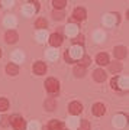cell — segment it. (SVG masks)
Segmentation results:
<instances>
[{"instance_id": "cell-1", "label": "cell", "mask_w": 129, "mask_h": 130, "mask_svg": "<svg viewBox=\"0 0 129 130\" xmlns=\"http://www.w3.org/2000/svg\"><path fill=\"white\" fill-rule=\"evenodd\" d=\"M67 52H68L70 58L73 61H79L80 58L84 55V51H83V46H81V45H74V46L70 48V51H67Z\"/></svg>"}, {"instance_id": "cell-2", "label": "cell", "mask_w": 129, "mask_h": 130, "mask_svg": "<svg viewBox=\"0 0 129 130\" xmlns=\"http://www.w3.org/2000/svg\"><path fill=\"white\" fill-rule=\"evenodd\" d=\"M38 9H39V6H38L36 2L28 3V5H25L22 7V13L25 14V16H32V14H35L38 12Z\"/></svg>"}, {"instance_id": "cell-3", "label": "cell", "mask_w": 129, "mask_h": 130, "mask_svg": "<svg viewBox=\"0 0 129 130\" xmlns=\"http://www.w3.org/2000/svg\"><path fill=\"white\" fill-rule=\"evenodd\" d=\"M118 20H119V18H118V14L116 13H107V14L103 16V25L107 26V28L115 26V25L118 23Z\"/></svg>"}, {"instance_id": "cell-4", "label": "cell", "mask_w": 129, "mask_h": 130, "mask_svg": "<svg viewBox=\"0 0 129 130\" xmlns=\"http://www.w3.org/2000/svg\"><path fill=\"white\" fill-rule=\"evenodd\" d=\"M45 88L49 91V93H57L58 88H60V84L55 78H48L45 81Z\"/></svg>"}, {"instance_id": "cell-5", "label": "cell", "mask_w": 129, "mask_h": 130, "mask_svg": "<svg viewBox=\"0 0 129 130\" xmlns=\"http://www.w3.org/2000/svg\"><path fill=\"white\" fill-rule=\"evenodd\" d=\"M9 120H10V123H12V126L15 127V130H23V129H25V121H23L22 117L12 116Z\"/></svg>"}, {"instance_id": "cell-6", "label": "cell", "mask_w": 129, "mask_h": 130, "mask_svg": "<svg viewBox=\"0 0 129 130\" xmlns=\"http://www.w3.org/2000/svg\"><path fill=\"white\" fill-rule=\"evenodd\" d=\"M126 123H128V120H126V116H123V114H118V116L113 117V126L118 127V129L125 127Z\"/></svg>"}, {"instance_id": "cell-7", "label": "cell", "mask_w": 129, "mask_h": 130, "mask_svg": "<svg viewBox=\"0 0 129 130\" xmlns=\"http://www.w3.org/2000/svg\"><path fill=\"white\" fill-rule=\"evenodd\" d=\"M10 58H12V61H13V62L19 64V62H23V61H25V54L22 52V49H16V51L12 52Z\"/></svg>"}, {"instance_id": "cell-8", "label": "cell", "mask_w": 129, "mask_h": 130, "mask_svg": "<svg viewBox=\"0 0 129 130\" xmlns=\"http://www.w3.org/2000/svg\"><path fill=\"white\" fill-rule=\"evenodd\" d=\"M49 43L52 45L54 48H57V46H60L61 43H62V36H61L60 33H52L49 38Z\"/></svg>"}, {"instance_id": "cell-9", "label": "cell", "mask_w": 129, "mask_h": 130, "mask_svg": "<svg viewBox=\"0 0 129 130\" xmlns=\"http://www.w3.org/2000/svg\"><path fill=\"white\" fill-rule=\"evenodd\" d=\"M68 110L71 114H80L81 113V110H83V106L80 104L79 101H73V103H70V106H68Z\"/></svg>"}, {"instance_id": "cell-10", "label": "cell", "mask_w": 129, "mask_h": 130, "mask_svg": "<svg viewBox=\"0 0 129 130\" xmlns=\"http://www.w3.org/2000/svg\"><path fill=\"white\" fill-rule=\"evenodd\" d=\"M126 54H128V49H126L125 46H116L115 49H113V55H115V58H118V59L125 58Z\"/></svg>"}, {"instance_id": "cell-11", "label": "cell", "mask_w": 129, "mask_h": 130, "mask_svg": "<svg viewBox=\"0 0 129 130\" xmlns=\"http://www.w3.org/2000/svg\"><path fill=\"white\" fill-rule=\"evenodd\" d=\"M65 33L68 35V36L74 38L77 33H79V28H77V25H73V23H70L65 26Z\"/></svg>"}, {"instance_id": "cell-12", "label": "cell", "mask_w": 129, "mask_h": 130, "mask_svg": "<svg viewBox=\"0 0 129 130\" xmlns=\"http://www.w3.org/2000/svg\"><path fill=\"white\" fill-rule=\"evenodd\" d=\"M35 38H36V41L39 42V43H44L49 36H48V32H46L45 29H39L36 32V35H35Z\"/></svg>"}, {"instance_id": "cell-13", "label": "cell", "mask_w": 129, "mask_h": 130, "mask_svg": "<svg viewBox=\"0 0 129 130\" xmlns=\"http://www.w3.org/2000/svg\"><path fill=\"white\" fill-rule=\"evenodd\" d=\"M105 111H106V108H105V106H103L101 103H96V104L93 106V114H94V116H103Z\"/></svg>"}, {"instance_id": "cell-14", "label": "cell", "mask_w": 129, "mask_h": 130, "mask_svg": "<svg viewBox=\"0 0 129 130\" xmlns=\"http://www.w3.org/2000/svg\"><path fill=\"white\" fill-rule=\"evenodd\" d=\"M3 23H5V26L6 28H15V26H16V25H18V20H16V18H15V16H6L5 18V20H3Z\"/></svg>"}, {"instance_id": "cell-15", "label": "cell", "mask_w": 129, "mask_h": 130, "mask_svg": "<svg viewBox=\"0 0 129 130\" xmlns=\"http://www.w3.org/2000/svg\"><path fill=\"white\" fill-rule=\"evenodd\" d=\"M45 71H46V65L44 64V62H36V64L33 65V72L36 75L45 74Z\"/></svg>"}, {"instance_id": "cell-16", "label": "cell", "mask_w": 129, "mask_h": 130, "mask_svg": "<svg viewBox=\"0 0 129 130\" xmlns=\"http://www.w3.org/2000/svg\"><path fill=\"white\" fill-rule=\"evenodd\" d=\"M5 38H6V42H7V43H15V42L18 41V33L10 29V30L6 32V36Z\"/></svg>"}, {"instance_id": "cell-17", "label": "cell", "mask_w": 129, "mask_h": 130, "mask_svg": "<svg viewBox=\"0 0 129 130\" xmlns=\"http://www.w3.org/2000/svg\"><path fill=\"white\" fill-rule=\"evenodd\" d=\"M46 58L49 61H57L58 59V56H60V54H58V51H57L55 48H51V49H46Z\"/></svg>"}, {"instance_id": "cell-18", "label": "cell", "mask_w": 129, "mask_h": 130, "mask_svg": "<svg viewBox=\"0 0 129 130\" xmlns=\"http://www.w3.org/2000/svg\"><path fill=\"white\" fill-rule=\"evenodd\" d=\"M73 16H74L75 20H84V19H86V10L81 9V7H77V9L74 10Z\"/></svg>"}, {"instance_id": "cell-19", "label": "cell", "mask_w": 129, "mask_h": 130, "mask_svg": "<svg viewBox=\"0 0 129 130\" xmlns=\"http://www.w3.org/2000/svg\"><path fill=\"white\" fill-rule=\"evenodd\" d=\"M79 124H80V120L77 119V117H70L68 121H67V127L71 129V130L79 129Z\"/></svg>"}, {"instance_id": "cell-20", "label": "cell", "mask_w": 129, "mask_h": 130, "mask_svg": "<svg viewBox=\"0 0 129 130\" xmlns=\"http://www.w3.org/2000/svg\"><path fill=\"white\" fill-rule=\"evenodd\" d=\"M93 77H94V79H96L97 83H103L106 79V72L103 70H96L94 74H93Z\"/></svg>"}, {"instance_id": "cell-21", "label": "cell", "mask_w": 129, "mask_h": 130, "mask_svg": "<svg viewBox=\"0 0 129 130\" xmlns=\"http://www.w3.org/2000/svg\"><path fill=\"white\" fill-rule=\"evenodd\" d=\"M44 107H45L46 110H49V111H52L54 108L57 107V101L54 100L52 97H49V98H46L45 100V103H44Z\"/></svg>"}, {"instance_id": "cell-22", "label": "cell", "mask_w": 129, "mask_h": 130, "mask_svg": "<svg viewBox=\"0 0 129 130\" xmlns=\"http://www.w3.org/2000/svg\"><path fill=\"white\" fill-rule=\"evenodd\" d=\"M96 62L99 65H106L109 64V56H107V54H99L96 58Z\"/></svg>"}, {"instance_id": "cell-23", "label": "cell", "mask_w": 129, "mask_h": 130, "mask_svg": "<svg viewBox=\"0 0 129 130\" xmlns=\"http://www.w3.org/2000/svg\"><path fill=\"white\" fill-rule=\"evenodd\" d=\"M105 38H106V35H105L103 30H96V32L93 33V39H94L96 42H99V43L105 41Z\"/></svg>"}, {"instance_id": "cell-24", "label": "cell", "mask_w": 129, "mask_h": 130, "mask_svg": "<svg viewBox=\"0 0 129 130\" xmlns=\"http://www.w3.org/2000/svg\"><path fill=\"white\" fill-rule=\"evenodd\" d=\"M48 129L49 130H62V123L58 121V120H52L49 124H48Z\"/></svg>"}, {"instance_id": "cell-25", "label": "cell", "mask_w": 129, "mask_h": 130, "mask_svg": "<svg viewBox=\"0 0 129 130\" xmlns=\"http://www.w3.org/2000/svg\"><path fill=\"white\" fill-rule=\"evenodd\" d=\"M6 71H7V74L9 75H16L19 72V68L16 64H9L7 67H6Z\"/></svg>"}, {"instance_id": "cell-26", "label": "cell", "mask_w": 129, "mask_h": 130, "mask_svg": "<svg viewBox=\"0 0 129 130\" xmlns=\"http://www.w3.org/2000/svg\"><path fill=\"white\" fill-rule=\"evenodd\" d=\"M74 74H75V77H83V75L86 74V67L77 65V67L74 68Z\"/></svg>"}, {"instance_id": "cell-27", "label": "cell", "mask_w": 129, "mask_h": 130, "mask_svg": "<svg viewBox=\"0 0 129 130\" xmlns=\"http://www.w3.org/2000/svg\"><path fill=\"white\" fill-rule=\"evenodd\" d=\"M128 78H118V88L128 90Z\"/></svg>"}, {"instance_id": "cell-28", "label": "cell", "mask_w": 129, "mask_h": 130, "mask_svg": "<svg viewBox=\"0 0 129 130\" xmlns=\"http://www.w3.org/2000/svg\"><path fill=\"white\" fill-rule=\"evenodd\" d=\"M52 18L55 19V20H61V19L64 18V12L61 9H55L54 12H52Z\"/></svg>"}, {"instance_id": "cell-29", "label": "cell", "mask_w": 129, "mask_h": 130, "mask_svg": "<svg viewBox=\"0 0 129 130\" xmlns=\"http://www.w3.org/2000/svg\"><path fill=\"white\" fill-rule=\"evenodd\" d=\"M46 25H48V22H46L45 19H44V18H39V19L36 20L35 26H36V28H39V29H45V28H46Z\"/></svg>"}, {"instance_id": "cell-30", "label": "cell", "mask_w": 129, "mask_h": 130, "mask_svg": "<svg viewBox=\"0 0 129 130\" xmlns=\"http://www.w3.org/2000/svg\"><path fill=\"white\" fill-rule=\"evenodd\" d=\"M9 108V101L6 98H0V111H6Z\"/></svg>"}, {"instance_id": "cell-31", "label": "cell", "mask_w": 129, "mask_h": 130, "mask_svg": "<svg viewBox=\"0 0 129 130\" xmlns=\"http://www.w3.org/2000/svg\"><path fill=\"white\" fill-rule=\"evenodd\" d=\"M52 5H54L55 9H64L65 0H52Z\"/></svg>"}, {"instance_id": "cell-32", "label": "cell", "mask_w": 129, "mask_h": 130, "mask_svg": "<svg viewBox=\"0 0 129 130\" xmlns=\"http://www.w3.org/2000/svg\"><path fill=\"white\" fill-rule=\"evenodd\" d=\"M109 68H110L112 72H119V71L122 70V65H120L119 62H113V64H110Z\"/></svg>"}, {"instance_id": "cell-33", "label": "cell", "mask_w": 129, "mask_h": 130, "mask_svg": "<svg viewBox=\"0 0 129 130\" xmlns=\"http://www.w3.org/2000/svg\"><path fill=\"white\" fill-rule=\"evenodd\" d=\"M80 130H88L90 129V123H88L87 120H81L80 121V124H79Z\"/></svg>"}, {"instance_id": "cell-34", "label": "cell", "mask_w": 129, "mask_h": 130, "mask_svg": "<svg viewBox=\"0 0 129 130\" xmlns=\"http://www.w3.org/2000/svg\"><path fill=\"white\" fill-rule=\"evenodd\" d=\"M79 61H80V65H83V67H87V65L90 64V58H88V56H86V55H83Z\"/></svg>"}, {"instance_id": "cell-35", "label": "cell", "mask_w": 129, "mask_h": 130, "mask_svg": "<svg viewBox=\"0 0 129 130\" xmlns=\"http://www.w3.org/2000/svg\"><path fill=\"white\" fill-rule=\"evenodd\" d=\"M28 130H39V123H38V121H31V123H29L28 124Z\"/></svg>"}, {"instance_id": "cell-36", "label": "cell", "mask_w": 129, "mask_h": 130, "mask_svg": "<svg viewBox=\"0 0 129 130\" xmlns=\"http://www.w3.org/2000/svg\"><path fill=\"white\" fill-rule=\"evenodd\" d=\"M15 3V0H0V6H5V7H12Z\"/></svg>"}, {"instance_id": "cell-37", "label": "cell", "mask_w": 129, "mask_h": 130, "mask_svg": "<svg viewBox=\"0 0 129 130\" xmlns=\"http://www.w3.org/2000/svg\"><path fill=\"white\" fill-rule=\"evenodd\" d=\"M74 38H75V39H74V42H75V43H80V45H81V43H84V36H83V35H79V33H77Z\"/></svg>"}, {"instance_id": "cell-38", "label": "cell", "mask_w": 129, "mask_h": 130, "mask_svg": "<svg viewBox=\"0 0 129 130\" xmlns=\"http://www.w3.org/2000/svg\"><path fill=\"white\" fill-rule=\"evenodd\" d=\"M110 85H112V88H113V90H116V88H118V78H113V79H112Z\"/></svg>"}, {"instance_id": "cell-39", "label": "cell", "mask_w": 129, "mask_h": 130, "mask_svg": "<svg viewBox=\"0 0 129 130\" xmlns=\"http://www.w3.org/2000/svg\"><path fill=\"white\" fill-rule=\"evenodd\" d=\"M7 120H9V117H3V119H2V124L7 126Z\"/></svg>"}, {"instance_id": "cell-40", "label": "cell", "mask_w": 129, "mask_h": 130, "mask_svg": "<svg viewBox=\"0 0 129 130\" xmlns=\"http://www.w3.org/2000/svg\"><path fill=\"white\" fill-rule=\"evenodd\" d=\"M0 56H2V49H0Z\"/></svg>"}, {"instance_id": "cell-41", "label": "cell", "mask_w": 129, "mask_h": 130, "mask_svg": "<svg viewBox=\"0 0 129 130\" xmlns=\"http://www.w3.org/2000/svg\"><path fill=\"white\" fill-rule=\"evenodd\" d=\"M44 130H49V129H48V127H46V129H44Z\"/></svg>"}]
</instances>
